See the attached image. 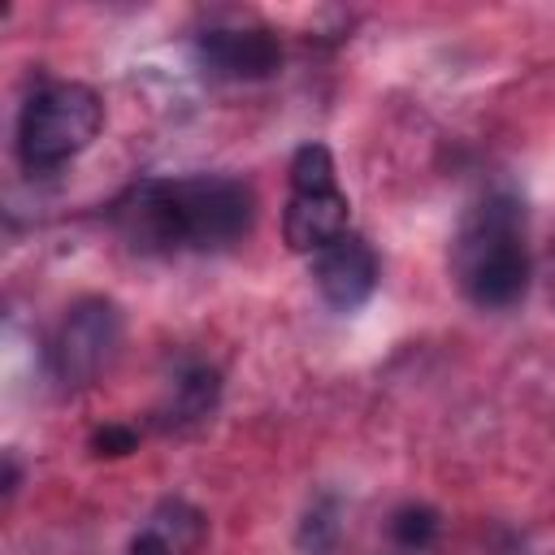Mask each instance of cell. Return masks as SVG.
<instances>
[{"mask_svg":"<svg viewBox=\"0 0 555 555\" xmlns=\"http://www.w3.org/2000/svg\"><path fill=\"white\" fill-rule=\"evenodd\" d=\"M256 221V195L230 173L143 178L113 199V225L134 251H208L238 243Z\"/></svg>","mask_w":555,"mask_h":555,"instance_id":"1","label":"cell"},{"mask_svg":"<svg viewBox=\"0 0 555 555\" xmlns=\"http://www.w3.org/2000/svg\"><path fill=\"white\" fill-rule=\"evenodd\" d=\"M451 269L460 291L477 308H512L529 286L525 251V204L512 191H490L477 199L451 243Z\"/></svg>","mask_w":555,"mask_h":555,"instance_id":"2","label":"cell"},{"mask_svg":"<svg viewBox=\"0 0 555 555\" xmlns=\"http://www.w3.org/2000/svg\"><path fill=\"white\" fill-rule=\"evenodd\" d=\"M104 104L87 82H43L17 117V160L26 173L69 165L100 134Z\"/></svg>","mask_w":555,"mask_h":555,"instance_id":"3","label":"cell"},{"mask_svg":"<svg viewBox=\"0 0 555 555\" xmlns=\"http://www.w3.org/2000/svg\"><path fill=\"white\" fill-rule=\"evenodd\" d=\"M117 351H121V308L104 295H82L69 304V312L56 325V338L48 351L52 377L65 390L91 386L100 382V373L113 369Z\"/></svg>","mask_w":555,"mask_h":555,"instance_id":"4","label":"cell"},{"mask_svg":"<svg viewBox=\"0 0 555 555\" xmlns=\"http://www.w3.org/2000/svg\"><path fill=\"white\" fill-rule=\"evenodd\" d=\"M199 61L208 74L230 78V82H260L278 74L282 65V43L264 26H217L199 35Z\"/></svg>","mask_w":555,"mask_h":555,"instance_id":"5","label":"cell"},{"mask_svg":"<svg viewBox=\"0 0 555 555\" xmlns=\"http://www.w3.org/2000/svg\"><path fill=\"white\" fill-rule=\"evenodd\" d=\"M377 256L360 234H343L338 243H330L325 251H317L312 260V282L317 295L334 308V312H356L373 291H377Z\"/></svg>","mask_w":555,"mask_h":555,"instance_id":"6","label":"cell"},{"mask_svg":"<svg viewBox=\"0 0 555 555\" xmlns=\"http://www.w3.org/2000/svg\"><path fill=\"white\" fill-rule=\"evenodd\" d=\"M217 395H221V373L212 364L186 356V360H178L173 377L165 382V395L156 403V425L160 429H191V425L212 416Z\"/></svg>","mask_w":555,"mask_h":555,"instance_id":"7","label":"cell"},{"mask_svg":"<svg viewBox=\"0 0 555 555\" xmlns=\"http://www.w3.org/2000/svg\"><path fill=\"white\" fill-rule=\"evenodd\" d=\"M347 195L321 191V195H291L282 212V238L291 251H325L347 234Z\"/></svg>","mask_w":555,"mask_h":555,"instance_id":"8","label":"cell"},{"mask_svg":"<svg viewBox=\"0 0 555 555\" xmlns=\"http://www.w3.org/2000/svg\"><path fill=\"white\" fill-rule=\"evenodd\" d=\"M321 191H338L334 156L325 143H304L291 156V195H321Z\"/></svg>","mask_w":555,"mask_h":555,"instance_id":"9","label":"cell"},{"mask_svg":"<svg viewBox=\"0 0 555 555\" xmlns=\"http://www.w3.org/2000/svg\"><path fill=\"white\" fill-rule=\"evenodd\" d=\"M338 533H343L338 499H334V494H325V499H317V503L308 507V516H304V525H299L295 542H299V551H304V555H334Z\"/></svg>","mask_w":555,"mask_h":555,"instance_id":"10","label":"cell"},{"mask_svg":"<svg viewBox=\"0 0 555 555\" xmlns=\"http://www.w3.org/2000/svg\"><path fill=\"white\" fill-rule=\"evenodd\" d=\"M390 538L403 546V551H425L434 538H438V512L429 503H403L395 516H390Z\"/></svg>","mask_w":555,"mask_h":555,"instance_id":"11","label":"cell"},{"mask_svg":"<svg viewBox=\"0 0 555 555\" xmlns=\"http://www.w3.org/2000/svg\"><path fill=\"white\" fill-rule=\"evenodd\" d=\"M139 447V434L130 425H104L91 434V451L95 455H130Z\"/></svg>","mask_w":555,"mask_h":555,"instance_id":"12","label":"cell"},{"mask_svg":"<svg viewBox=\"0 0 555 555\" xmlns=\"http://www.w3.org/2000/svg\"><path fill=\"white\" fill-rule=\"evenodd\" d=\"M130 555H186V551H182L165 529H156V525L147 520V525L130 538Z\"/></svg>","mask_w":555,"mask_h":555,"instance_id":"13","label":"cell"},{"mask_svg":"<svg viewBox=\"0 0 555 555\" xmlns=\"http://www.w3.org/2000/svg\"><path fill=\"white\" fill-rule=\"evenodd\" d=\"M13 490H17V460L4 455V494H13Z\"/></svg>","mask_w":555,"mask_h":555,"instance_id":"14","label":"cell"}]
</instances>
